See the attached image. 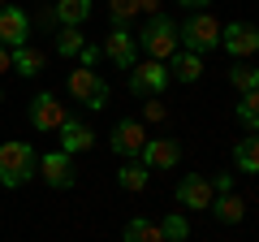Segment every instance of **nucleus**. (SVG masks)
<instances>
[{
    "mask_svg": "<svg viewBox=\"0 0 259 242\" xmlns=\"http://www.w3.org/2000/svg\"><path fill=\"white\" fill-rule=\"evenodd\" d=\"M229 83L238 87L242 95H246V91H255V87H259V69H255V65H246V61H238V65L229 69Z\"/></svg>",
    "mask_w": 259,
    "mask_h": 242,
    "instance_id": "4be33fe9",
    "label": "nucleus"
},
{
    "mask_svg": "<svg viewBox=\"0 0 259 242\" xmlns=\"http://www.w3.org/2000/svg\"><path fill=\"white\" fill-rule=\"evenodd\" d=\"M65 104L56 100L52 91H39L35 100H30V130H39V134H48V130H61L65 126Z\"/></svg>",
    "mask_w": 259,
    "mask_h": 242,
    "instance_id": "6e6552de",
    "label": "nucleus"
},
{
    "mask_svg": "<svg viewBox=\"0 0 259 242\" xmlns=\"http://www.w3.org/2000/svg\"><path fill=\"white\" fill-rule=\"evenodd\" d=\"M177 204L182 208H212V182L207 177H199V173H186L182 182H177Z\"/></svg>",
    "mask_w": 259,
    "mask_h": 242,
    "instance_id": "ddd939ff",
    "label": "nucleus"
},
{
    "mask_svg": "<svg viewBox=\"0 0 259 242\" xmlns=\"http://www.w3.org/2000/svg\"><path fill=\"white\" fill-rule=\"evenodd\" d=\"M0 5H9V0H0Z\"/></svg>",
    "mask_w": 259,
    "mask_h": 242,
    "instance_id": "72a5a7b5",
    "label": "nucleus"
},
{
    "mask_svg": "<svg viewBox=\"0 0 259 242\" xmlns=\"http://www.w3.org/2000/svg\"><path fill=\"white\" fill-rule=\"evenodd\" d=\"M35 169H39V156L26 139H5L0 143V186L5 190L26 186L30 177H35Z\"/></svg>",
    "mask_w": 259,
    "mask_h": 242,
    "instance_id": "f257e3e1",
    "label": "nucleus"
},
{
    "mask_svg": "<svg viewBox=\"0 0 259 242\" xmlns=\"http://www.w3.org/2000/svg\"><path fill=\"white\" fill-rule=\"evenodd\" d=\"M0 104H5V91H0Z\"/></svg>",
    "mask_w": 259,
    "mask_h": 242,
    "instance_id": "473e14b6",
    "label": "nucleus"
},
{
    "mask_svg": "<svg viewBox=\"0 0 259 242\" xmlns=\"http://www.w3.org/2000/svg\"><path fill=\"white\" fill-rule=\"evenodd\" d=\"M95 147V130L87 126V121H78V117H65V126H61V151L65 156H78V151H91Z\"/></svg>",
    "mask_w": 259,
    "mask_h": 242,
    "instance_id": "4468645a",
    "label": "nucleus"
},
{
    "mask_svg": "<svg viewBox=\"0 0 259 242\" xmlns=\"http://www.w3.org/2000/svg\"><path fill=\"white\" fill-rule=\"evenodd\" d=\"M143 117H147V121H164V104H160V95L143 100Z\"/></svg>",
    "mask_w": 259,
    "mask_h": 242,
    "instance_id": "bb28decb",
    "label": "nucleus"
},
{
    "mask_svg": "<svg viewBox=\"0 0 259 242\" xmlns=\"http://www.w3.org/2000/svg\"><path fill=\"white\" fill-rule=\"evenodd\" d=\"M100 48H95V44H82V52H78V61H82V69H95V61H100Z\"/></svg>",
    "mask_w": 259,
    "mask_h": 242,
    "instance_id": "c85d7f7f",
    "label": "nucleus"
},
{
    "mask_svg": "<svg viewBox=\"0 0 259 242\" xmlns=\"http://www.w3.org/2000/svg\"><path fill=\"white\" fill-rule=\"evenodd\" d=\"M147 182H151V173H147V165H143V160H125V165L117 169V186L125 190V195L147 190Z\"/></svg>",
    "mask_w": 259,
    "mask_h": 242,
    "instance_id": "dca6fc26",
    "label": "nucleus"
},
{
    "mask_svg": "<svg viewBox=\"0 0 259 242\" xmlns=\"http://www.w3.org/2000/svg\"><path fill=\"white\" fill-rule=\"evenodd\" d=\"M177 5H186V9H207L212 0H177Z\"/></svg>",
    "mask_w": 259,
    "mask_h": 242,
    "instance_id": "2f4dec72",
    "label": "nucleus"
},
{
    "mask_svg": "<svg viewBox=\"0 0 259 242\" xmlns=\"http://www.w3.org/2000/svg\"><path fill=\"white\" fill-rule=\"evenodd\" d=\"M139 160L147 165V173H164V169H173L182 160V147H177V139H147Z\"/></svg>",
    "mask_w": 259,
    "mask_h": 242,
    "instance_id": "f8f14e48",
    "label": "nucleus"
},
{
    "mask_svg": "<svg viewBox=\"0 0 259 242\" xmlns=\"http://www.w3.org/2000/svg\"><path fill=\"white\" fill-rule=\"evenodd\" d=\"M238 117H242V126H246V130L255 134V126H259V95H255V91H246V95H242Z\"/></svg>",
    "mask_w": 259,
    "mask_h": 242,
    "instance_id": "b1692460",
    "label": "nucleus"
},
{
    "mask_svg": "<svg viewBox=\"0 0 259 242\" xmlns=\"http://www.w3.org/2000/svg\"><path fill=\"white\" fill-rule=\"evenodd\" d=\"M177 44H182V52H194V56L212 52V48H221V22H216L207 9H199L190 22L177 26Z\"/></svg>",
    "mask_w": 259,
    "mask_h": 242,
    "instance_id": "7ed1b4c3",
    "label": "nucleus"
},
{
    "mask_svg": "<svg viewBox=\"0 0 259 242\" xmlns=\"http://www.w3.org/2000/svg\"><path fill=\"white\" fill-rule=\"evenodd\" d=\"M212 182V195H229L233 190V173H216V177H207Z\"/></svg>",
    "mask_w": 259,
    "mask_h": 242,
    "instance_id": "cd10ccee",
    "label": "nucleus"
},
{
    "mask_svg": "<svg viewBox=\"0 0 259 242\" xmlns=\"http://www.w3.org/2000/svg\"><path fill=\"white\" fill-rule=\"evenodd\" d=\"M9 56H13V74H22V78H39L44 74V52H39V48L22 44V48H9Z\"/></svg>",
    "mask_w": 259,
    "mask_h": 242,
    "instance_id": "f3484780",
    "label": "nucleus"
},
{
    "mask_svg": "<svg viewBox=\"0 0 259 242\" xmlns=\"http://www.w3.org/2000/svg\"><path fill=\"white\" fill-rule=\"evenodd\" d=\"M134 13H139V0H108V18H112V26H125V22H134Z\"/></svg>",
    "mask_w": 259,
    "mask_h": 242,
    "instance_id": "393cba45",
    "label": "nucleus"
},
{
    "mask_svg": "<svg viewBox=\"0 0 259 242\" xmlns=\"http://www.w3.org/2000/svg\"><path fill=\"white\" fill-rule=\"evenodd\" d=\"M139 9H143V13H151V18H156V13H164V0H139Z\"/></svg>",
    "mask_w": 259,
    "mask_h": 242,
    "instance_id": "c756f323",
    "label": "nucleus"
},
{
    "mask_svg": "<svg viewBox=\"0 0 259 242\" xmlns=\"http://www.w3.org/2000/svg\"><path fill=\"white\" fill-rule=\"evenodd\" d=\"M164 87H168V69L160 61H143V65L130 69V95H139V100L164 95Z\"/></svg>",
    "mask_w": 259,
    "mask_h": 242,
    "instance_id": "0eeeda50",
    "label": "nucleus"
},
{
    "mask_svg": "<svg viewBox=\"0 0 259 242\" xmlns=\"http://www.w3.org/2000/svg\"><path fill=\"white\" fill-rule=\"evenodd\" d=\"M26 39H30L26 9H18V5H0V44H5V48H22Z\"/></svg>",
    "mask_w": 259,
    "mask_h": 242,
    "instance_id": "9b49d317",
    "label": "nucleus"
},
{
    "mask_svg": "<svg viewBox=\"0 0 259 242\" xmlns=\"http://www.w3.org/2000/svg\"><path fill=\"white\" fill-rule=\"evenodd\" d=\"M35 173L44 177L52 190H69V186H74V156H65L61 147H56V151H44Z\"/></svg>",
    "mask_w": 259,
    "mask_h": 242,
    "instance_id": "1a4fd4ad",
    "label": "nucleus"
},
{
    "mask_svg": "<svg viewBox=\"0 0 259 242\" xmlns=\"http://www.w3.org/2000/svg\"><path fill=\"white\" fill-rule=\"evenodd\" d=\"M134 44H139L151 61H160V65H164L168 56L182 48V44H177V22L164 18V13H156V18H147V26L139 30V39H134Z\"/></svg>",
    "mask_w": 259,
    "mask_h": 242,
    "instance_id": "f03ea898",
    "label": "nucleus"
},
{
    "mask_svg": "<svg viewBox=\"0 0 259 242\" xmlns=\"http://www.w3.org/2000/svg\"><path fill=\"white\" fill-rule=\"evenodd\" d=\"M221 48L233 56V61H250V56L259 52L255 22H229V26H221Z\"/></svg>",
    "mask_w": 259,
    "mask_h": 242,
    "instance_id": "39448f33",
    "label": "nucleus"
},
{
    "mask_svg": "<svg viewBox=\"0 0 259 242\" xmlns=\"http://www.w3.org/2000/svg\"><path fill=\"white\" fill-rule=\"evenodd\" d=\"M65 87H69V100L82 104L87 112H104V108H108V83H104L95 69H82V65H78Z\"/></svg>",
    "mask_w": 259,
    "mask_h": 242,
    "instance_id": "20e7f679",
    "label": "nucleus"
},
{
    "mask_svg": "<svg viewBox=\"0 0 259 242\" xmlns=\"http://www.w3.org/2000/svg\"><path fill=\"white\" fill-rule=\"evenodd\" d=\"M212 216L221 225H238L242 216H246V208H242V199L229 190V195H212Z\"/></svg>",
    "mask_w": 259,
    "mask_h": 242,
    "instance_id": "aec40b11",
    "label": "nucleus"
},
{
    "mask_svg": "<svg viewBox=\"0 0 259 242\" xmlns=\"http://www.w3.org/2000/svg\"><path fill=\"white\" fill-rule=\"evenodd\" d=\"M9 69H13V56H9V48L0 44V74H9Z\"/></svg>",
    "mask_w": 259,
    "mask_h": 242,
    "instance_id": "7c9ffc66",
    "label": "nucleus"
},
{
    "mask_svg": "<svg viewBox=\"0 0 259 242\" xmlns=\"http://www.w3.org/2000/svg\"><path fill=\"white\" fill-rule=\"evenodd\" d=\"M233 160H238V169H242V173H255V169H259V143H255V134L238 143V151H233Z\"/></svg>",
    "mask_w": 259,
    "mask_h": 242,
    "instance_id": "412c9836",
    "label": "nucleus"
},
{
    "mask_svg": "<svg viewBox=\"0 0 259 242\" xmlns=\"http://www.w3.org/2000/svg\"><path fill=\"white\" fill-rule=\"evenodd\" d=\"M164 69H168V78H177V83H199V78H203V56L177 48V52L164 61Z\"/></svg>",
    "mask_w": 259,
    "mask_h": 242,
    "instance_id": "2eb2a0df",
    "label": "nucleus"
},
{
    "mask_svg": "<svg viewBox=\"0 0 259 242\" xmlns=\"http://www.w3.org/2000/svg\"><path fill=\"white\" fill-rule=\"evenodd\" d=\"M121 238H125V242H164V233H160V221H147V216H134V221H125Z\"/></svg>",
    "mask_w": 259,
    "mask_h": 242,
    "instance_id": "6ab92c4d",
    "label": "nucleus"
},
{
    "mask_svg": "<svg viewBox=\"0 0 259 242\" xmlns=\"http://www.w3.org/2000/svg\"><path fill=\"white\" fill-rule=\"evenodd\" d=\"M91 9H95V5H91V0H56V22H61V26H82V22L87 18H91Z\"/></svg>",
    "mask_w": 259,
    "mask_h": 242,
    "instance_id": "a211bd4d",
    "label": "nucleus"
},
{
    "mask_svg": "<svg viewBox=\"0 0 259 242\" xmlns=\"http://www.w3.org/2000/svg\"><path fill=\"white\" fill-rule=\"evenodd\" d=\"M82 44H87V39H82V30H78V26H65L61 35H56V52H61V56H78V52H82Z\"/></svg>",
    "mask_w": 259,
    "mask_h": 242,
    "instance_id": "5701e85b",
    "label": "nucleus"
},
{
    "mask_svg": "<svg viewBox=\"0 0 259 242\" xmlns=\"http://www.w3.org/2000/svg\"><path fill=\"white\" fill-rule=\"evenodd\" d=\"M108 147L117 151L121 160H139L143 156V147H147V130H143V121H117L112 126V134H108Z\"/></svg>",
    "mask_w": 259,
    "mask_h": 242,
    "instance_id": "423d86ee",
    "label": "nucleus"
},
{
    "mask_svg": "<svg viewBox=\"0 0 259 242\" xmlns=\"http://www.w3.org/2000/svg\"><path fill=\"white\" fill-rule=\"evenodd\" d=\"M160 233H164V242H182L186 233H190V221H186L182 212H173V216H164V225H160Z\"/></svg>",
    "mask_w": 259,
    "mask_h": 242,
    "instance_id": "a878e982",
    "label": "nucleus"
},
{
    "mask_svg": "<svg viewBox=\"0 0 259 242\" xmlns=\"http://www.w3.org/2000/svg\"><path fill=\"white\" fill-rule=\"evenodd\" d=\"M100 52L108 56V61H112L117 69H125V74H130L134 65H139V44H134V35H130L125 26H112V30H108V39H104V48H100Z\"/></svg>",
    "mask_w": 259,
    "mask_h": 242,
    "instance_id": "9d476101",
    "label": "nucleus"
}]
</instances>
